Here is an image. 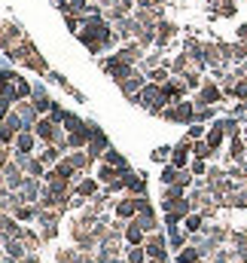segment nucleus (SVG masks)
<instances>
[{
  "label": "nucleus",
  "mask_w": 247,
  "mask_h": 263,
  "mask_svg": "<svg viewBox=\"0 0 247 263\" xmlns=\"http://www.w3.org/2000/svg\"><path fill=\"white\" fill-rule=\"evenodd\" d=\"M128 239H131V242H140V230H137V223L128 230Z\"/></svg>",
  "instance_id": "nucleus-1"
}]
</instances>
